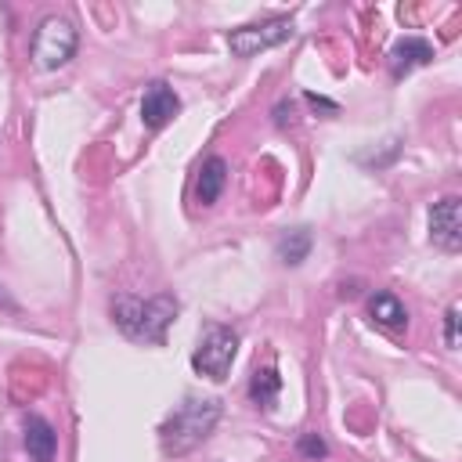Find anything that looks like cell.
<instances>
[{
	"label": "cell",
	"mask_w": 462,
	"mask_h": 462,
	"mask_svg": "<svg viewBox=\"0 0 462 462\" xmlns=\"http://www.w3.org/2000/svg\"><path fill=\"white\" fill-rule=\"evenodd\" d=\"M292 36V22L289 18H267V22H256V25H242V29H231L227 32V47L235 58H253L267 47H278Z\"/></svg>",
	"instance_id": "cell-5"
},
{
	"label": "cell",
	"mask_w": 462,
	"mask_h": 462,
	"mask_svg": "<svg viewBox=\"0 0 462 462\" xmlns=\"http://www.w3.org/2000/svg\"><path fill=\"white\" fill-rule=\"evenodd\" d=\"M444 343H448L451 350L458 346V303H451L448 314H444Z\"/></svg>",
	"instance_id": "cell-16"
},
{
	"label": "cell",
	"mask_w": 462,
	"mask_h": 462,
	"mask_svg": "<svg viewBox=\"0 0 462 462\" xmlns=\"http://www.w3.org/2000/svg\"><path fill=\"white\" fill-rule=\"evenodd\" d=\"M430 242L444 253L462 249V199L458 195H444L440 202H433V209H430Z\"/></svg>",
	"instance_id": "cell-6"
},
{
	"label": "cell",
	"mask_w": 462,
	"mask_h": 462,
	"mask_svg": "<svg viewBox=\"0 0 462 462\" xmlns=\"http://www.w3.org/2000/svg\"><path fill=\"white\" fill-rule=\"evenodd\" d=\"M430 61H433V47L422 36H404V40H397L390 47V72L393 76H408L411 69L430 65Z\"/></svg>",
	"instance_id": "cell-8"
},
{
	"label": "cell",
	"mask_w": 462,
	"mask_h": 462,
	"mask_svg": "<svg viewBox=\"0 0 462 462\" xmlns=\"http://www.w3.org/2000/svg\"><path fill=\"white\" fill-rule=\"evenodd\" d=\"M397 155H401V141H397V137H390V141H383V148H379V152H368V155H361V162L379 170V166H390Z\"/></svg>",
	"instance_id": "cell-14"
},
{
	"label": "cell",
	"mask_w": 462,
	"mask_h": 462,
	"mask_svg": "<svg viewBox=\"0 0 462 462\" xmlns=\"http://www.w3.org/2000/svg\"><path fill=\"white\" fill-rule=\"evenodd\" d=\"M300 455L318 462V458H325V455H328V444H325L318 433H303V437H300Z\"/></svg>",
	"instance_id": "cell-15"
},
{
	"label": "cell",
	"mask_w": 462,
	"mask_h": 462,
	"mask_svg": "<svg viewBox=\"0 0 462 462\" xmlns=\"http://www.w3.org/2000/svg\"><path fill=\"white\" fill-rule=\"evenodd\" d=\"M307 101H310L314 108H325V112H336V105H332V101H325V97H318V94H307Z\"/></svg>",
	"instance_id": "cell-17"
},
{
	"label": "cell",
	"mask_w": 462,
	"mask_h": 462,
	"mask_svg": "<svg viewBox=\"0 0 462 462\" xmlns=\"http://www.w3.org/2000/svg\"><path fill=\"white\" fill-rule=\"evenodd\" d=\"M76 47H79L76 25L69 18H61V14H47L32 32V47L29 51H32V61L51 72V69H61L76 54Z\"/></svg>",
	"instance_id": "cell-3"
},
{
	"label": "cell",
	"mask_w": 462,
	"mask_h": 462,
	"mask_svg": "<svg viewBox=\"0 0 462 462\" xmlns=\"http://www.w3.org/2000/svg\"><path fill=\"white\" fill-rule=\"evenodd\" d=\"M180 303L170 292H159L152 300H137V296H112V321L119 325L123 336L137 339V343H166V328L173 325Z\"/></svg>",
	"instance_id": "cell-2"
},
{
	"label": "cell",
	"mask_w": 462,
	"mask_h": 462,
	"mask_svg": "<svg viewBox=\"0 0 462 462\" xmlns=\"http://www.w3.org/2000/svg\"><path fill=\"white\" fill-rule=\"evenodd\" d=\"M307 253H310V231L307 227H292L278 238V260L285 267H300L307 260Z\"/></svg>",
	"instance_id": "cell-13"
},
{
	"label": "cell",
	"mask_w": 462,
	"mask_h": 462,
	"mask_svg": "<svg viewBox=\"0 0 462 462\" xmlns=\"http://www.w3.org/2000/svg\"><path fill=\"white\" fill-rule=\"evenodd\" d=\"M217 422H220V401H217V397H184V401L166 415V422L159 426L162 455L180 458V455L195 451V448L213 433Z\"/></svg>",
	"instance_id": "cell-1"
},
{
	"label": "cell",
	"mask_w": 462,
	"mask_h": 462,
	"mask_svg": "<svg viewBox=\"0 0 462 462\" xmlns=\"http://www.w3.org/2000/svg\"><path fill=\"white\" fill-rule=\"evenodd\" d=\"M177 112H180V97L173 94L170 83L155 79V83L144 90V97H141V123H144L148 130H159V126H166Z\"/></svg>",
	"instance_id": "cell-7"
},
{
	"label": "cell",
	"mask_w": 462,
	"mask_h": 462,
	"mask_svg": "<svg viewBox=\"0 0 462 462\" xmlns=\"http://www.w3.org/2000/svg\"><path fill=\"white\" fill-rule=\"evenodd\" d=\"M25 451H29V462H54L58 433L47 419H40V415L25 419Z\"/></svg>",
	"instance_id": "cell-9"
},
{
	"label": "cell",
	"mask_w": 462,
	"mask_h": 462,
	"mask_svg": "<svg viewBox=\"0 0 462 462\" xmlns=\"http://www.w3.org/2000/svg\"><path fill=\"white\" fill-rule=\"evenodd\" d=\"M278 390H282V375H278L274 365H263V368L253 372V379H249V397H253L256 408H271L274 397H278Z\"/></svg>",
	"instance_id": "cell-12"
},
{
	"label": "cell",
	"mask_w": 462,
	"mask_h": 462,
	"mask_svg": "<svg viewBox=\"0 0 462 462\" xmlns=\"http://www.w3.org/2000/svg\"><path fill=\"white\" fill-rule=\"evenodd\" d=\"M368 318L386 332H401L408 325V310L393 292H372L368 296Z\"/></svg>",
	"instance_id": "cell-11"
},
{
	"label": "cell",
	"mask_w": 462,
	"mask_h": 462,
	"mask_svg": "<svg viewBox=\"0 0 462 462\" xmlns=\"http://www.w3.org/2000/svg\"><path fill=\"white\" fill-rule=\"evenodd\" d=\"M0 303H4V307H7V310H18V307H14V300H11V296H7V292H4V285H0Z\"/></svg>",
	"instance_id": "cell-18"
},
{
	"label": "cell",
	"mask_w": 462,
	"mask_h": 462,
	"mask_svg": "<svg viewBox=\"0 0 462 462\" xmlns=\"http://www.w3.org/2000/svg\"><path fill=\"white\" fill-rule=\"evenodd\" d=\"M238 354V332L227 325H206V332L199 336V346L191 354V368L213 383L227 379L231 361Z\"/></svg>",
	"instance_id": "cell-4"
},
{
	"label": "cell",
	"mask_w": 462,
	"mask_h": 462,
	"mask_svg": "<svg viewBox=\"0 0 462 462\" xmlns=\"http://www.w3.org/2000/svg\"><path fill=\"white\" fill-rule=\"evenodd\" d=\"M224 184H227V162H224L220 155H209V159L199 166V180H195V199H199V206H213V202L220 199Z\"/></svg>",
	"instance_id": "cell-10"
}]
</instances>
